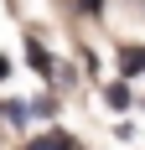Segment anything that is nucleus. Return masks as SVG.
I'll list each match as a JSON object with an SVG mask.
<instances>
[{
  "mask_svg": "<svg viewBox=\"0 0 145 150\" xmlns=\"http://www.w3.org/2000/svg\"><path fill=\"white\" fill-rule=\"evenodd\" d=\"M83 11H99V0H83Z\"/></svg>",
  "mask_w": 145,
  "mask_h": 150,
  "instance_id": "nucleus-5",
  "label": "nucleus"
},
{
  "mask_svg": "<svg viewBox=\"0 0 145 150\" xmlns=\"http://www.w3.org/2000/svg\"><path fill=\"white\" fill-rule=\"evenodd\" d=\"M5 73H11V62H5V57H0V78H5Z\"/></svg>",
  "mask_w": 145,
  "mask_h": 150,
  "instance_id": "nucleus-6",
  "label": "nucleus"
},
{
  "mask_svg": "<svg viewBox=\"0 0 145 150\" xmlns=\"http://www.w3.org/2000/svg\"><path fill=\"white\" fill-rule=\"evenodd\" d=\"M104 98H109V109H130V88H124V83H114Z\"/></svg>",
  "mask_w": 145,
  "mask_h": 150,
  "instance_id": "nucleus-4",
  "label": "nucleus"
},
{
  "mask_svg": "<svg viewBox=\"0 0 145 150\" xmlns=\"http://www.w3.org/2000/svg\"><path fill=\"white\" fill-rule=\"evenodd\" d=\"M31 150H72V140H68V135H42Z\"/></svg>",
  "mask_w": 145,
  "mask_h": 150,
  "instance_id": "nucleus-3",
  "label": "nucleus"
},
{
  "mask_svg": "<svg viewBox=\"0 0 145 150\" xmlns=\"http://www.w3.org/2000/svg\"><path fill=\"white\" fill-rule=\"evenodd\" d=\"M119 67L124 73H145V47H124L119 52Z\"/></svg>",
  "mask_w": 145,
  "mask_h": 150,
  "instance_id": "nucleus-1",
  "label": "nucleus"
},
{
  "mask_svg": "<svg viewBox=\"0 0 145 150\" xmlns=\"http://www.w3.org/2000/svg\"><path fill=\"white\" fill-rule=\"evenodd\" d=\"M26 57H31V67H36V73H52V57H47L36 42H26Z\"/></svg>",
  "mask_w": 145,
  "mask_h": 150,
  "instance_id": "nucleus-2",
  "label": "nucleus"
}]
</instances>
